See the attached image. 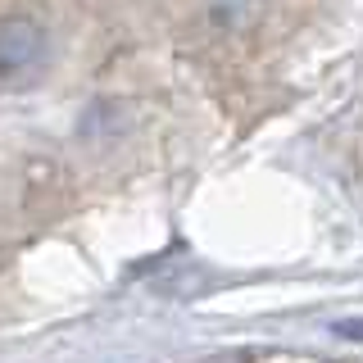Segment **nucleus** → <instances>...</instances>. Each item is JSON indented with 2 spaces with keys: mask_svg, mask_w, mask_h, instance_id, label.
Instances as JSON below:
<instances>
[{
  "mask_svg": "<svg viewBox=\"0 0 363 363\" xmlns=\"http://www.w3.org/2000/svg\"><path fill=\"white\" fill-rule=\"evenodd\" d=\"M45 60V32L37 23H5L0 28V77H28Z\"/></svg>",
  "mask_w": 363,
  "mask_h": 363,
  "instance_id": "1",
  "label": "nucleus"
},
{
  "mask_svg": "<svg viewBox=\"0 0 363 363\" xmlns=\"http://www.w3.org/2000/svg\"><path fill=\"white\" fill-rule=\"evenodd\" d=\"M340 332H345V336H363V323H340Z\"/></svg>",
  "mask_w": 363,
  "mask_h": 363,
  "instance_id": "2",
  "label": "nucleus"
}]
</instances>
